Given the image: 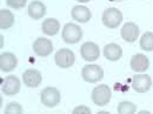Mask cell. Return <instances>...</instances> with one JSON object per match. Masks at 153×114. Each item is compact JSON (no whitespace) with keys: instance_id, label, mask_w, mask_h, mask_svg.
I'll use <instances>...</instances> for the list:
<instances>
[{"instance_id":"obj_1","label":"cell","mask_w":153,"mask_h":114,"mask_svg":"<svg viewBox=\"0 0 153 114\" xmlns=\"http://www.w3.org/2000/svg\"><path fill=\"white\" fill-rule=\"evenodd\" d=\"M61 37L64 39V41L66 44H76L78 41H80L82 38V31L81 28L76 25V24H66L62 28V33H61Z\"/></svg>"},{"instance_id":"obj_2","label":"cell","mask_w":153,"mask_h":114,"mask_svg":"<svg viewBox=\"0 0 153 114\" xmlns=\"http://www.w3.org/2000/svg\"><path fill=\"white\" fill-rule=\"evenodd\" d=\"M92 100L97 106H106L111 100V88L107 85H98L92 91Z\"/></svg>"},{"instance_id":"obj_3","label":"cell","mask_w":153,"mask_h":114,"mask_svg":"<svg viewBox=\"0 0 153 114\" xmlns=\"http://www.w3.org/2000/svg\"><path fill=\"white\" fill-rule=\"evenodd\" d=\"M60 92L56 87H46L42 90L41 94H40V100L44 104V106L46 107H56L58 104L60 102Z\"/></svg>"},{"instance_id":"obj_4","label":"cell","mask_w":153,"mask_h":114,"mask_svg":"<svg viewBox=\"0 0 153 114\" xmlns=\"http://www.w3.org/2000/svg\"><path fill=\"white\" fill-rule=\"evenodd\" d=\"M81 76L86 82L96 84L104 78V70L98 65H87L82 68Z\"/></svg>"},{"instance_id":"obj_5","label":"cell","mask_w":153,"mask_h":114,"mask_svg":"<svg viewBox=\"0 0 153 114\" xmlns=\"http://www.w3.org/2000/svg\"><path fill=\"white\" fill-rule=\"evenodd\" d=\"M121 21H123V14L118 8H114V7L107 8L102 14V24L107 28L118 27L121 24Z\"/></svg>"},{"instance_id":"obj_6","label":"cell","mask_w":153,"mask_h":114,"mask_svg":"<svg viewBox=\"0 0 153 114\" xmlns=\"http://www.w3.org/2000/svg\"><path fill=\"white\" fill-rule=\"evenodd\" d=\"M54 60H56V64L59 67H61V68H70L71 66H73V64L76 61V57H74V53L71 50L61 48V50H59L56 53Z\"/></svg>"},{"instance_id":"obj_7","label":"cell","mask_w":153,"mask_h":114,"mask_svg":"<svg viewBox=\"0 0 153 114\" xmlns=\"http://www.w3.org/2000/svg\"><path fill=\"white\" fill-rule=\"evenodd\" d=\"M33 51L39 57H48L53 51V44L47 38H38L33 42Z\"/></svg>"},{"instance_id":"obj_8","label":"cell","mask_w":153,"mask_h":114,"mask_svg":"<svg viewBox=\"0 0 153 114\" xmlns=\"http://www.w3.org/2000/svg\"><path fill=\"white\" fill-rule=\"evenodd\" d=\"M1 91L6 95H16L20 91V80L18 76H8L5 78L1 85Z\"/></svg>"},{"instance_id":"obj_9","label":"cell","mask_w":153,"mask_h":114,"mask_svg":"<svg viewBox=\"0 0 153 114\" xmlns=\"http://www.w3.org/2000/svg\"><path fill=\"white\" fill-rule=\"evenodd\" d=\"M152 86V79L150 76L146 74H139L134 76L132 79V88L138 93H145L147 92Z\"/></svg>"},{"instance_id":"obj_10","label":"cell","mask_w":153,"mask_h":114,"mask_svg":"<svg viewBox=\"0 0 153 114\" xmlns=\"http://www.w3.org/2000/svg\"><path fill=\"white\" fill-rule=\"evenodd\" d=\"M80 54L86 61H96L100 56V51L98 45L94 42H85L80 48Z\"/></svg>"},{"instance_id":"obj_11","label":"cell","mask_w":153,"mask_h":114,"mask_svg":"<svg viewBox=\"0 0 153 114\" xmlns=\"http://www.w3.org/2000/svg\"><path fill=\"white\" fill-rule=\"evenodd\" d=\"M41 80H42L41 73L33 68L26 70L22 74V81L27 87H38L41 84Z\"/></svg>"},{"instance_id":"obj_12","label":"cell","mask_w":153,"mask_h":114,"mask_svg":"<svg viewBox=\"0 0 153 114\" xmlns=\"http://www.w3.org/2000/svg\"><path fill=\"white\" fill-rule=\"evenodd\" d=\"M139 27L134 22H126L121 28V38L127 42H134L139 37Z\"/></svg>"},{"instance_id":"obj_13","label":"cell","mask_w":153,"mask_h":114,"mask_svg":"<svg viewBox=\"0 0 153 114\" xmlns=\"http://www.w3.org/2000/svg\"><path fill=\"white\" fill-rule=\"evenodd\" d=\"M18 60L17 57L13 53L10 52H5L0 56V70L2 72H11L17 67Z\"/></svg>"},{"instance_id":"obj_14","label":"cell","mask_w":153,"mask_h":114,"mask_svg":"<svg viewBox=\"0 0 153 114\" xmlns=\"http://www.w3.org/2000/svg\"><path fill=\"white\" fill-rule=\"evenodd\" d=\"M149 66H150V60L144 54L138 53L131 59V68L134 72H138V73L145 72L149 68Z\"/></svg>"},{"instance_id":"obj_15","label":"cell","mask_w":153,"mask_h":114,"mask_svg":"<svg viewBox=\"0 0 153 114\" xmlns=\"http://www.w3.org/2000/svg\"><path fill=\"white\" fill-rule=\"evenodd\" d=\"M45 14H46V6L41 1L34 0V1H32L30 4V6H28V16L32 19H41Z\"/></svg>"},{"instance_id":"obj_16","label":"cell","mask_w":153,"mask_h":114,"mask_svg":"<svg viewBox=\"0 0 153 114\" xmlns=\"http://www.w3.org/2000/svg\"><path fill=\"white\" fill-rule=\"evenodd\" d=\"M72 18L78 22L85 24L92 18V13L85 6H74L72 10Z\"/></svg>"},{"instance_id":"obj_17","label":"cell","mask_w":153,"mask_h":114,"mask_svg":"<svg viewBox=\"0 0 153 114\" xmlns=\"http://www.w3.org/2000/svg\"><path fill=\"white\" fill-rule=\"evenodd\" d=\"M104 56L110 61H118L123 56V50L117 44H108L104 48Z\"/></svg>"},{"instance_id":"obj_18","label":"cell","mask_w":153,"mask_h":114,"mask_svg":"<svg viewBox=\"0 0 153 114\" xmlns=\"http://www.w3.org/2000/svg\"><path fill=\"white\" fill-rule=\"evenodd\" d=\"M41 28H42V32L46 36L53 37V36H56L58 32H59L60 22L57 19H54V18H50V19L44 20V22L41 25Z\"/></svg>"},{"instance_id":"obj_19","label":"cell","mask_w":153,"mask_h":114,"mask_svg":"<svg viewBox=\"0 0 153 114\" xmlns=\"http://www.w3.org/2000/svg\"><path fill=\"white\" fill-rule=\"evenodd\" d=\"M14 24V16L8 10H1L0 11V28L7 30L12 27Z\"/></svg>"},{"instance_id":"obj_20","label":"cell","mask_w":153,"mask_h":114,"mask_svg":"<svg viewBox=\"0 0 153 114\" xmlns=\"http://www.w3.org/2000/svg\"><path fill=\"white\" fill-rule=\"evenodd\" d=\"M140 47L144 51H153V33L146 32L140 38Z\"/></svg>"},{"instance_id":"obj_21","label":"cell","mask_w":153,"mask_h":114,"mask_svg":"<svg viewBox=\"0 0 153 114\" xmlns=\"http://www.w3.org/2000/svg\"><path fill=\"white\" fill-rule=\"evenodd\" d=\"M137 111V106L131 101H121L118 105V113L120 114H133Z\"/></svg>"},{"instance_id":"obj_22","label":"cell","mask_w":153,"mask_h":114,"mask_svg":"<svg viewBox=\"0 0 153 114\" xmlns=\"http://www.w3.org/2000/svg\"><path fill=\"white\" fill-rule=\"evenodd\" d=\"M5 113H22V107L18 102H10L5 110Z\"/></svg>"},{"instance_id":"obj_23","label":"cell","mask_w":153,"mask_h":114,"mask_svg":"<svg viewBox=\"0 0 153 114\" xmlns=\"http://www.w3.org/2000/svg\"><path fill=\"white\" fill-rule=\"evenodd\" d=\"M26 1L27 0H6V4L8 7H11L13 10H19L26 5Z\"/></svg>"},{"instance_id":"obj_24","label":"cell","mask_w":153,"mask_h":114,"mask_svg":"<svg viewBox=\"0 0 153 114\" xmlns=\"http://www.w3.org/2000/svg\"><path fill=\"white\" fill-rule=\"evenodd\" d=\"M73 113L78 114V113H86L90 114L91 113V108H88L87 106H78L73 110Z\"/></svg>"},{"instance_id":"obj_25","label":"cell","mask_w":153,"mask_h":114,"mask_svg":"<svg viewBox=\"0 0 153 114\" xmlns=\"http://www.w3.org/2000/svg\"><path fill=\"white\" fill-rule=\"evenodd\" d=\"M79 2H88V1H91V0H78Z\"/></svg>"},{"instance_id":"obj_26","label":"cell","mask_w":153,"mask_h":114,"mask_svg":"<svg viewBox=\"0 0 153 114\" xmlns=\"http://www.w3.org/2000/svg\"><path fill=\"white\" fill-rule=\"evenodd\" d=\"M119 1H123V0H119Z\"/></svg>"}]
</instances>
